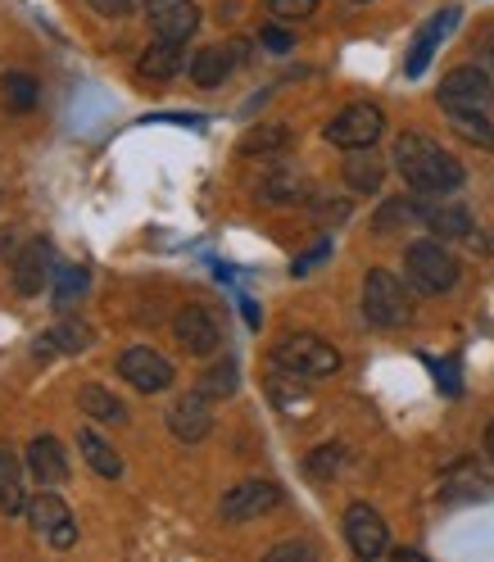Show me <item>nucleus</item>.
<instances>
[{
  "instance_id": "obj_1",
  "label": "nucleus",
  "mask_w": 494,
  "mask_h": 562,
  "mask_svg": "<svg viewBox=\"0 0 494 562\" xmlns=\"http://www.w3.org/2000/svg\"><path fill=\"white\" fill-rule=\"evenodd\" d=\"M395 168L417 195H449L463 187V164L449 150H440L431 136H417V132H404L395 140Z\"/></svg>"
},
{
  "instance_id": "obj_2",
  "label": "nucleus",
  "mask_w": 494,
  "mask_h": 562,
  "mask_svg": "<svg viewBox=\"0 0 494 562\" xmlns=\"http://www.w3.org/2000/svg\"><path fill=\"white\" fill-rule=\"evenodd\" d=\"M272 359H277V368H287L291 376H332L340 368L336 345H327L323 336H313V331L281 336L277 349H272Z\"/></svg>"
},
{
  "instance_id": "obj_3",
  "label": "nucleus",
  "mask_w": 494,
  "mask_h": 562,
  "mask_svg": "<svg viewBox=\"0 0 494 562\" xmlns=\"http://www.w3.org/2000/svg\"><path fill=\"white\" fill-rule=\"evenodd\" d=\"M363 313L372 327H404L413 318V300L404 291V281L385 268H372L363 277Z\"/></svg>"
},
{
  "instance_id": "obj_4",
  "label": "nucleus",
  "mask_w": 494,
  "mask_h": 562,
  "mask_svg": "<svg viewBox=\"0 0 494 562\" xmlns=\"http://www.w3.org/2000/svg\"><path fill=\"white\" fill-rule=\"evenodd\" d=\"M404 268H408V281L417 291L427 295H445L453 281H458V259L445 250L440 240H417L404 250Z\"/></svg>"
},
{
  "instance_id": "obj_5",
  "label": "nucleus",
  "mask_w": 494,
  "mask_h": 562,
  "mask_svg": "<svg viewBox=\"0 0 494 562\" xmlns=\"http://www.w3.org/2000/svg\"><path fill=\"white\" fill-rule=\"evenodd\" d=\"M381 132H385V114L377 104H349V110H340L327 123V140L340 150H372L381 140Z\"/></svg>"
},
{
  "instance_id": "obj_6",
  "label": "nucleus",
  "mask_w": 494,
  "mask_h": 562,
  "mask_svg": "<svg viewBox=\"0 0 494 562\" xmlns=\"http://www.w3.org/2000/svg\"><path fill=\"white\" fill-rule=\"evenodd\" d=\"M494 100V82L485 68L468 64V68H453V74L440 82V110H490Z\"/></svg>"
},
{
  "instance_id": "obj_7",
  "label": "nucleus",
  "mask_w": 494,
  "mask_h": 562,
  "mask_svg": "<svg viewBox=\"0 0 494 562\" xmlns=\"http://www.w3.org/2000/svg\"><path fill=\"white\" fill-rule=\"evenodd\" d=\"M119 376L132 381L141 395H159V391L172 385V363L164 355H155L150 345H132V349L119 355Z\"/></svg>"
},
{
  "instance_id": "obj_8",
  "label": "nucleus",
  "mask_w": 494,
  "mask_h": 562,
  "mask_svg": "<svg viewBox=\"0 0 494 562\" xmlns=\"http://www.w3.org/2000/svg\"><path fill=\"white\" fill-rule=\"evenodd\" d=\"M172 336H178V345L187 349V355H195V359L218 355V345H223L218 318L209 308H200V304H187L178 318H172Z\"/></svg>"
},
{
  "instance_id": "obj_9",
  "label": "nucleus",
  "mask_w": 494,
  "mask_h": 562,
  "mask_svg": "<svg viewBox=\"0 0 494 562\" xmlns=\"http://www.w3.org/2000/svg\"><path fill=\"white\" fill-rule=\"evenodd\" d=\"M345 540L359 558H381L385 549H391V526H385V517L377 508L349 504L345 508Z\"/></svg>"
},
{
  "instance_id": "obj_10",
  "label": "nucleus",
  "mask_w": 494,
  "mask_h": 562,
  "mask_svg": "<svg viewBox=\"0 0 494 562\" xmlns=\"http://www.w3.org/2000/svg\"><path fill=\"white\" fill-rule=\"evenodd\" d=\"M146 23L155 42H191L200 27L195 0H146Z\"/></svg>"
},
{
  "instance_id": "obj_11",
  "label": "nucleus",
  "mask_w": 494,
  "mask_h": 562,
  "mask_svg": "<svg viewBox=\"0 0 494 562\" xmlns=\"http://www.w3.org/2000/svg\"><path fill=\"white\" fill-rule=\"evenodd\" d=\"M277 504H281V490L272 481H240V485H232L223 495L218 513H223V521L240 526V521H255V517L272 513Z\"/></svg>"
},
{
  "instance_id": "obj_12",
  "label": "nucleus",
  "mask_w": 494,
  "mask_h": 562,
  "mask_svg": "<svg viewBox=\"0 0 494 562\" xmlns=\"http://www.w3.org/2000/svg\"><path fill=\"white\" fill-rule=\"evenodd\" d=\"M27 521H32V531L46 536L55 549H74V540H78L74 513H68V504H64L59 495H37V499H27Z\"/></svg>"
},
{
  "instance_id": "obj_13",
  "label": "nucleus",
  "mask_w": 494,
  "mask_h": 562,
  "mask_svg": "<svg viewBox=\"0 0 494 562\" xmlns=\"http://www.w3.org/2000/svg\"><path fill=\"white\" fill-rule=\"evenodd\" d=\"M168 431L178 440H187V445H195V440H204L209 431H214V408H209V395L191 391V395H182L178 404H172L168 408Z\"/></svg>"
},
{
  "instance_id": "obj_14",
  "label": "nucleus",
  "mask_w": 494,
  "mask_h": 562,
  "mask_svg": "<svg viewBox=\"0 0 494 562\" xmlns=\"http://www.w3.org/2000/svg\"><path fill=\"white\" fill-rule=\"evenodd\" d=\"M458 19H463V10H458V5H449V10H440V14L427 19V27L417 32V42H413V50H408V59H404V74H408V78H422V74H427L431 55L440 50V42L453 32Z\"/></svg>"
},
{
  "instance_id": "obj_15",
  "label": "nucleus",
  "mask_w": 494,
  "mask_h": 562,
  "mask_svg": "<svg viewBox=\"0 0 494 562\" xmlns=\"http://www.w3.org/2000/svg\"><path fill=\"white\" fill-rule=\"evenodd\" d=\"M23 463H27L32 481H37L42 490L68 481V453H64V445L55 436H37V440H32L27 453H23Z\"/></svg>"
},
{
  "instance_id": "obj_16",
  "label": "nucleus",
  "mask_w": 494,
  "mask_h": 562,
  "mask_svg": "<svg viewBox=\"0 0 494 562\" xmlns=\"http://www.w3.org/2000/svg\"><path fill=\"white\" fill-rule=\"evenodd\" d=\"M50 263H55L50 240H27V245H23V255L14 259V286H19V295H37L46 281L55 277Z\"/></svg>"
},
{
  "instance_id": "obj_17",
  "label": "nucleus",
  "mask_w": 494,
  "mask_h": 562,
  "mask_svg": "<svg viewBox=\"0 0 494 562\" xmlns=\"http://www.w3.org/2000/svg\"><path fill=\"white\" fill-rule=\"evenodd\" d=\"M182 68H187V42H155L146 55H141L136 74L150 78V82H168V78H178Z\"/></svg>"
},
{
  "instance_id": "obj_18",
  "label": "nucleus",
  "mask_w": 494,
  "mask_h": 562,
  "mask_svg": "<svg viewBox=\"0 0 494 562\" xmlns=\"http://www.w3.org/2000/svg\"><path fill=\"white\" fill-rule=\"evenodd\" d=\"M240 50H245V46H204V50H195V59H191V78H195L200 87H218V82H227V74L240 64Z\"/></svg>"
},
{
  "instance_id": "obj_19",
  "label": "nucleus",
  "mask_w": 494,
  "mask_h": 562,
  "mask_svg": "<svg viewBox=\"0 0 494 562\" xmlns=\"http://www.w3.org/2000/svg\"><path fill=\"white\" fill-rule=\"evenodd\" d=\"M422 223H427L436 236H445V240H463V236H472V214H468L463 204H449V200L422 209Z\"/></svg>"
},
{
  "instance_id": "obj_20",
  "label": "nucleus",
  "mask_w": 494,
  "mask_h": 562,
  "mask_svg": "<svg viewBox=\"0 0 494 562\" xmlns=\"http://www.w3.org/2000/svg\"><path fill=\"white\" fill-rule=\"evenodd\" d=\"M0 508L5 513H27V495H23V472L14 449L0 445Z\"/></svg>"
},
{
  "instance_id": "obj_21",
  "label": "nucleus",
  "mask_w": 494,
  "mask_h": 562,
  "mask_svg": "<svg viewBox=\"0 0 494 562\" xmlns=\"http://www.w3.org/2000/svg\"><path fill=\"white\" fill-rule=\"evenodd\" d=\"M449 127L481 150H494V119L485 110H449Z\"/></svg>"
},
{
  "instance_id": "obj_22",
  "label": "nucleus",
  "mask_w": 494,
  "mask_h": 562,
  "mask_svg": "<svg viewBox=\"0 0 494 562\" xmlns=\"http://www.w3.org/2000/svg\"><path fill=\"white\" fill-rule=\"evenodd\" d=\"M381 178H385V168H381L377 155H368V150H349V159H345V182H349V187L363 191V195H372V191L381 187Z\"/></svg>"
},
{
  "instance_id": "obj_23",
  "label": "nucleus",
  "mask_w": 494,
  "mask_h": 562,
  "mask_svg": "<svg viewBox=\"0 0 494 562\" xmlns=\"http://www.w3.org/2000/svg\"><path fill=\"white\" fill-rule=\"evenodd\" d=\"M78 449H82V459H87L100 476H119V472H123V459L114 453V445H104L91 427H82V431H78Z\"/></svg>"
},
{
  "instance_id": "obj_24",
  "label": "nucleus",
  "mask_w": 494,
  "mask_h": 562,
  "mask_svg": "<svg viewBox=\"0 0 494 562\" xmlns=\"http://www.w3.org/2000/svg\"><path fill=\"white\" fill-rule=\"evenodd\" d=\"M78 404H82V413L91 417V422H123L127 417V408H123V400H114L104 385H82V395H78Z\"/></svg>"
},
{
  "instance_id": "obj_25",
  "label": "nucleus",
  "mask_w": 494,
  "mask_h": 562,
  "mask_svg": "<svg viewBox=\"0 0 494 562\" xmlns=\"http://www.w3.org/2000/svg\"><path fill=\"white\" fill-rule=\"evenodd\" d=\"M37 78H27V74H0V95H5V104L14 114H27V110H37Z\"/></svg>"
},
{
  "instance_id": "obj_26",
  "label": "nucleus",
  "mask_w": 494,
  "mask_h": 562,
  "mask_svg": "<svg viewBox=\"0 0 494 562\" xmlns=\"http://www.w3.org/2000/svg\"><path fill=\"white\" fill-rule=\"evenodd\" d=\"M408 223H422V204L400 195V200H385V209L372 218V232L377 236H391L395 227H408Z\"/></svg>"
},
{
  "instance_id": "obj_27",
  "label": "nucleus",
  "mask_w": 494,
  "mask_h": 562,
  "mask_svg": "<svg viewBox=\"0 0 494 562\" xmlns=\"http://www.w3.org/2000/svg\"><path fill=\"white\" fill-rule=\"evenodd\" d=\"M50 345H59L64 355H82V349L91 345V327H87V323H74V318H68V323H59L50 336H42V340H37V355H46Z\"/></svg>"
},
{
  "instance_id": "obj_28",
  "label": "nucleus",
  "mask_w": 494,
  "mask_h": 562,
  "mask_svg": "<svg viewBox=\"0 0 494 562\" xmlns=\"http://www.w3.org/2000/svg\"><path fill=\"white\" fill-rule=\"evenodd\" d=\"M291 146V132L287 127H255V132H245L240 140V155H268V150H287Z\"/></svg>"
},
{
  "instance_id": "obj_29",
  "label": "nucleus",
  "mask_w": 494,
  "mask_h": 562,
  "mask_svg": "<svg viewBox=\"0 0 494 562\" xmlns=\"http://www.w3.org/2000/svg\"><path fill=\"white\" fill-rule=\"evenodd\" d=\"M200 391H204L209 400H227V395H236V363H232V359L214 363V368L200 376Z\"/></svg>"
},
{
  "instance_id": "obj_30",
  "label": "nucleus",
  "mask_w": 494,
  "mask_h": 562,
  "mask_svg": "<svg viewBox=\"0 0 494 562\" xmlns=\"http://www.w3.org/2000/svg\"><path fill=\"white\" fill-rule=\"evenodd\" d=\"M340 463H345V449H340V445H323V449H313L308 472H313V476H332Z\"/></svg>"
},
{
  "instance_id": "obj_31",
  "label": "nucleus",
  "mask_w": 494,
  "mask_h": 562,
  "mask_svg": "<svg viewBox=\"0 0 494 562\" xmlns=\"http://www.w3.org/2000/svg\"><path fill=\"white\" fill-rule=\"evenodd\" d=\"M87 291V272L82 268H59V304H68V300H74V295H82Z\"/></svg>"
},
{
  "instance_id": "obj_32",
  "label": "nucleus",
  "mask_w": 494,
  "mask_h": 562,
  "mask_svg": "<svg viewBox=\"0 0 494 562\" xmlns=\"http://www.w3.org/2000/svg\"><path fill=\"white\" fill-rule=\"evenodd\" d=\"M268 10L277 19H308L317 10V0H268Z\"/></svg>"
},
{
  "instance_id": "obj_33",
  "label": "nucleus",
  "mask_w": 494,
  "mask_h": 562,
  "mask_svg": "<svg viewBox=\"0 0 494 562\" xmlns=\"http://www.w3.org/2000/svg\"><path fill=\"white\" fill-rule=\"evenodd\" d=\"M91 10L104 14V19H123V14L136 10V0H91Z\"/></svg>"
},
{
  "instance_id": "obj_34",
  "label": "nucleus",
  "mask_w": 494,
  "mask_h": 562,
  "mask_svg": "<svg viewBox=\"0 0 494 562\" xmlns=\"http://www.w3.org/2000/svg\"><path fill=\"white\" fill-rule=\"evenodd\" d=\"M327 255H332V240H317V245H313V250H308V255H300V259H295V277H304V272H308L313 263H323Z\"/></svg>"
},
{
  "instance_id": "obj_35",
  "label": "nucleus",
  "mask_w": 494,
  "mask_h": 562,
  "mask_svg": "<svg viewBox=\"0 0 494 562\" xmlns=\"http://www.w3.org/2000/svg\"><path fill=\"white\" fill-rule=\"evenodd\" d=\"M259 42H263L268 50H277V55L295 46V42H291V32H281V27H263V32H259Z\"/></svg>"
},
{
  "instance_id": "obj_36",
  "label": "nucleus",
  "mask_w": 494,
  "mask_h": 562,
  "mask_svg": "<svg viewBox=\"0 0 494 562\" xmlns=\"http://www.w3.org/2000/svg\"><path fill=\"white\" fill-rule=\"evenodd\" d=\"M281 558H313V549H308V544H277V549L268 553V562H281Z\"/></svg>"
},
{
  "instance_id": "obj_37",
  "label": "nucleus",
  "mask_w": 494,
  "mask_h": 562,
  "mask_svg": "<svg viewBox=\"0 0 494 562\" xmlns=\"http://www.w3.org/2000/svg\"><path fill=\"white\" fill-rule=\"evenodd\" d=\"M485 449H490V453H494V427H490V431H485Z\"/></svg>"
}]
</instances>
